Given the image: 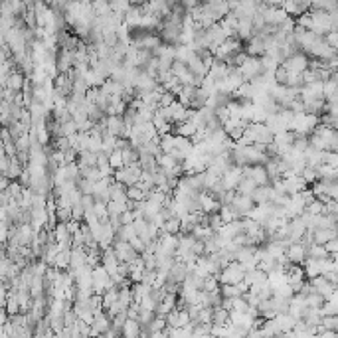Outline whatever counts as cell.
<instances>
[{"mask_svg":"<svg viewBox=\"0 0 338 338\" xmlns=\"http://www.w3.org/2000/svg\"><path fill=\"white\" fill-rule=\"evenodd\" d=\"M220 289V281H217L216 275H208L206 279H204L202 283V291L204 293H212V291H217Z\"/></svg>","mask_w":338,"mask_h":338,"instance_id":"cell-32","label":"cell"},{"mask_svg":"<svg viewBox=\"0 0 338 338\" xmlns=\"http://www.w3.org/2000/svg\"><path fill=\"white\" fill-rule=\"evenodd\" d=\"M138 338H147V332H141V336Z\"/></svg>","mask_w":338,"mask_h":338,"instance_id":"cell-50","label":"cell"},{"mask_svg":"<svg viewBox=\"0 0 338 338\" xmlns=\"http://www.w3.org/2000/svg\"><path fill=\"white\" fill-rule=\"evenodd\" d=\"M168 336V330L164 328L163 332H150V334H147V338H166Z\"/></svg>","mask_w":338,"mask_h":338,"instance_id":"cell-49","label":"cell"},{"mask_svg":"<svg viewBox=\"0 0 338 338\" xmlns=\"http://www.w3.org/2000/svg\"><path fill=\"white\" fill-rule=\"evenodd\" d=\"M119 220H121V226H131L133 222L136 220L135 212H131V210H125L121 216H119Z\"/></svg>","mask_w":338,"mask_h":338,"instance_id":"cell-40","label":"cell"},{"mask_svg":"<svg viewBox=\"0 0 338 338\" xmlns=\"http://www.w3.org/2000/svg\"><path fill=\"white\" fill-rule=\"evenodd\" d=\"M125 194H127V200H131V202H145L147 200V196L143 194V190L138 186H129L125 190Z\"/></svg>","mask_w":338,"mask_h":338,"instance_id":"cell-28","label":"cell"},{"mask_svg":"<svg viewBox=\"0 0 338 338\" xmlns=\"http://www.w3.org/2000/svg\"><path fill=\"white\" fill-rule=\"evenodd\" d=\"M212 312H214L212 307H202L196 316V325H212Z\"/></svg>","mask_w":338,"mask_h":338,"instance_id":"cell-29","label":"cell"},{"mask_svg":"<svg viewBox=\"0 0 338 338\" xmlns=\"http://www.w3.org/2000/svg\"><path fill=\"white\" fill-rule=\"evenodd\" d=\"M121 161H123V166H131V164L138 163V154H136V150L127 147V149L121 150Z\"/></svg>","mask_w":338,"mask_h":338,"instance_id":"cell-30","label":"cell"},{"mask_svg":"<svg viewBox=\"0 0 338 338\" xmlns=\"http://www.w3.org/2000/svg\"><path fill=\"white\" fill-rule=\"evenodd\" d=\"M77 190L82 192L83 196H93V184L95 182H91V180H85V178H77Z\"/></svg>","mask_w":338,"mask_h":338,"instance_id":"cell-34","label":"cell"},{"mask_svg":"<svg viewBox=\"0 0 338 338\" xmlns=\"http://www.w3.org/2000/svg\"><path fill=\"white\" fill-rule=\"evenodd\" d=\"M55 217H57V224H68L69 220H71V208H62V206H57Z\"/></svg>","mask_w":338,"mask_h":338,"instance_id":"cell-36","label":"cell"},{"mask_svg":"<svg viewBox=\"0 0 338 338\" xmlns=\"http://www.w3.org/2000/svg\"><path fill=\"white\" fill-rule=\"evenodd\" d=\"M309 285L312 287V293H316V295H321V297L325 299H330V297H336V287L334 285H330L326 281L323 275H319V277H314L309 281Z\"/></svg>","mask_w":338,"mask_h":338,"instance_id":"cell-5","label":"cell"},{"mask_svg":"<svg viewBox=\"0 0 338 338\" xmlns=\"http://www.w3.org/2000/svg\"><path fill=\"white\" fill-rule=\"evenodd\" d=\"M141 332H143V328L133 319H127L121 326V338H138Z\"/></svg>","mask_w":338,"mask_h":338,"instance_id":"cell-12","label":"cell"},{"mask_svg":"<svg viewBox=\"0 0 338 338\" xmlns=\"http://www.w3.org/2000/svg\"><path fill=\"white\" fill-rule=\"evenodd\" d=\"M281 68L287 71V73H297L301 75L303 71H307L309 69V57L305 54H293L291 57H287L285 62H281Z\"/></svg>","mask_w":338,"mask_h":338,"instance_id":"cell-3","label":"cell"},{"mask_svg":"<svg viewBox=\"0 0 338 338\" xmlns=\"http://www.w3.org/2000/svg\"><path fill=\"white\" fill-rule=\"evenodd\" d=\"M231 208L237 212V216H240V220H244L253 208H255V204H253V200L249 198V196H233V200H231V204H230Z\"/></svg>","mask_w":338,"mask_h":338,"instance_id":"cell-8","label":"cell"},{"mask_svg":"<svg viewBox=\"0 0 338 338\" xmlns=\"http://www.w3.org/2000/svg\"><path fill=\"white\" fill-rule=\"evenodd\" d=\"M338 178V170L328 166V164H321L316 168V180H336Z\"/></svg>","mask_w":338,"mask_h":338,"instance_id":"cell-22","label":"cell"},{"mask_svg":"<svg viewBox=\"0 0 338 338\" xmlns=\"http://www.w3.org/2000/svg\"><path fill=\"white\" fill-rule=\"evenodd\" d=\"M321 316H336L338 314V297H330L323 303V307L319 309Z\"/></svg>","mask_w":338,"mask_h":338,"instance_id":"cell-21","label":"cell"},{"mask_svg":"<svg viewBox=\"0 0 338 338\" xmlns=\"http://www.w3.org/2000/svg\"><path fill=\"white\" fill-rule=\"evenodd\" d=\"M79 226H82V222H73V220H69L68 224H66V228H68L69 235H75V233L79 231Z\"/></svg>","mask_w":338,"mask_h":338,"instance_id":"cell-46","label":"cell"},{"mask_svg":"<svg viewBox=\"0 0 338 338\" xmlns=\"http://www.w3.org/2000/svg\"><path fill=\"white\" fill-rule=\"evenodd\" d=\"M85 247H71V255H69V269H79L85 265Z\"/></svg>","mask_w":338,"mask_h":338,"instance_id":"cell-13","label":"cell"},{"mask_svg":"<svg viewBox=\"0 0 338 338\" xmlns=\"http://www.w3.org/2000/svg\"><path fill=\"white\" fill-rule=\"evenodd\" d=\"M336 328H338V316H321V323H319V332H321V330L336 332Z\"/></svg>","mask_w":338,"mask_h":338,"instance_id":"cell-26","label":"cell"},{"mask_svg":"<svg viewBox=\"0 0 338 338\" xmlns=\"http://www.w3.org/2000/svg\"><path fill=\"white\" fill-rule=\"evenodd\" d=\"M24 82H26V77H24L20 71H16V69H14L12 73L8 75L6 89H12L14 93H22V89H24Z\"/></svg>","mask_w":338,"mask_h":338,"instance_id":"cell-14","label":"cell"},{"mask_svg":"<svg viewBox=\"0 0 338 338\" xmlns=\"http://www.w3.org/2000/svg\"><path fill=\"white\" fill-rule=\"evenodd\" d=\"M244 275H245L244 267L237 261H231L230 265L226 269L220 271L216 277L217 281H220V285H237L244 281Z\"/></svg>","mask_w":338,"mask_h":338,"instance_id":"cell-1","label":"cell"},{"mask_svg":"<svg viewBox=\"0 0 338 338\" xmlns=\"http://www.w3.org/2000/svg\"><path fill=\"white\" fill-rule=\"evenodd\" d=\"M285 259L291 263V265H303L305 259H307V247L301 244H291L285 249Z\"/></svg>","mask_w":338,"mask_h":338,"instance_id":"cell-6","label":"cell"},{"mask_svg":"<svg viewBox=\"0 0 338 338\" xmlns=\"http://www.w3.org/2000/svg\"><path fill=\"white\" fill-rule=\"evenodd\" d=\"M316 338H338L336 332H328V330H321L316 332Z\"/></svg>","mask_w":338,"mask_h":338,"instance_id":"cell-48","label":"cell"},{"mask_svg":"<svg viewBox=\"0 0 338 338\" xmlns=\"http://www.w3.org/2000/svg\"><path fill=\"white\" fill-rule=\"evenodd\" d=\"M186 275H188V269H186V265L180 263V261H176L174 265L170 267V271H168V279L174 281V283H182V281L186 279Z\"/></svg>","mask_w":338,"mask_h":338,"instance_id":"cell-16","label":"cell"},{"mask_svg":"<svg viewBox=\"0 0 338 338\" xmlns=\"http://www.w3.org/2000/svg\"><path fill=\"white\" fill-rule=\"evenodd\" d=\"M194 95H196V87H190V85H182V89L178 91L176 95V101L182 105V107L190 109V103H192V99H194Z\"/></svg>","mask_w":338,"mask_h":338,"instance_id":"cell-15","label":"cell"},{"mask_svg":"<svg viewBox=\"0 0 338 338\" xmlns=\"http://www.w3.org/2000/svg\"><path fill=\"white\" fill-rule=\"evenodd\" d=\"M237 71H240L244 83H251L263 73V68H261L259 57H245V62L237 68Z\"/></svg>","mask_w":338,"mask_h":338,"instance_id":"cell-2","label":"cell"},{"mask_svg":"<svg viewBox=\"0 0 338 338\" xmlns=\"http://www.w3.org/2000/svg\"><path fill=\"white\" fill-rule=\"evenodd\" d=\"M150 289L149 285L145 283H133L131 285V297H133V303H141L145 297H149L150 295Z\"/></svg>","mask_w":338,"mask_h":338,"instance_id":"cell-18","label":"cell"},{"mask_svg":"<svg viewBox=\"0 0 338 338\" xmlns=\"http://www.w3.org/2000/svg\"><path fill=\"white\" fill-rule=\"evenodd\" d=\"M176 301H178V295H164L163 301L156 305V311H154V314H156V316H161V319H164L168 312L176 309Z\"/></svg>","mask_w":338,"mask_h":338,"instance_id":"cell-11","label":"cell"},{"mask_svg":"<svg viewBox=\"0 0 338 338\" xmlns=\"http://www.w3.org/2000/svg\"><path fill=\"white\" fill-rule=\"evenodd\" d=\"M83 208L82 204H75V206H71V220L73 222H83Z\"/></svg>","mask_w":338,"mask_h":338,"instance_id":"cell-42","label":"cell"},{"mask_svg":"<svg viewBox=\"0 0 338 338\" xmlns=\"http://www.w3.org/2000/svg\"><path fill=\"white\" fill-rule=\"evenodd\" d=\"M109 166L113 170H121L123 168V161H121V150H113L109 154Z\"/></svg>","mask_w":338,"mask_h":338,"instance_id":"cell-35","label":"cell"},{"mask_svg":"<svg viewBox=\"0 0 338 338\" xmlns=\"http://www.w3.org/2000/svg\"><path fill=\"white\" fill-rule=\"evenodd\" d=\"M323 277H325V279L330 285H334V287H336V283H338V271H328V273H325Z\"/></svg>","mask_w":338,"mask_h":338,"instance_id":"cell-47","label":"cell"},{"mask_svg":"<svg viewBox=\"0 0 338 338\" xmlns=\"http://www.w3.org/2000/svg\"><path fill=\"white\" fill-rule=\"evenodd\" d=\"M321 156H323V164H328V166H332V168H336L338 166V154L336 152H323Z\"/></svg>","mask_w":338,"mask_h":338,"instance_id":"cell-39","label":"cell"},{"mask_svg":"<svg viewBox=\"0 0 338 338\" xmlns=\"http://www.w3.org/2000/svg\"><path fill=\"white\" fill-rule=\"evenodd\" d=\"M202 338H214V336H212V334H208V336H202Z\"/></svg>","mask_w":338,"mask_h":338,"instance_id":"cell-51","label":"cell"},{"mask_svg":"<svg viewBox=\"0 0 338 338\" xmlns=\"http://www.w3.org/2000/svg\"><path fill=\"white\" fill-rule=\"evenodd\" d=\"M176 101V97L172 93H166L164 91L163 95H161V99H158V107H170L172 103Z\"/></svg>","mask_w":338,"mask_h":338,"instance_id":"cell-41","label":"cell"},{"mask_svg":"<svg viewBox=\"0 0 338 338\" xmlns=\"http://www.w3.org/2000/svg\"><path fill=\"white\" fill-rule=\"evenodd\" d=\"M299 176L303 178V182H305L307 186L316 182V170H312V168H309V166H307V168H305V170H303V172H301Z\"/></svg>","mask_w":338,"mask_h":338,"instance_id":"cell-37","label":"cell"},{"mask_svg":"<svg viewBox=\"0 0 338 338\" xmlns=\"http://www.w3.org/2000/svg\"><path fill=\"white\" fill-rule=\"evenodd\" d=\"M307 257H311V259H325V257H328V253L325 251L323 245L312 244L311 247H307Z\"/></svg>","mask_w":338,"mask_h":338,"instance_id":"cell-31","label":"cell"},{"mask_svg":"<svg viewBox=\"0 0 338 338\" xmlns=\"http://www.w3.org/2000/svg\"><path fill=\"white\" fill-rule=\"evenodd\" d=\"M158 145H161V152H163V154H170L176 147V136L174 135L158 136Z\"/></svg>","mask_w":338,"mask_h":338,"instance_id":"cell-24","label":"cell"},{"mask_svg":"<svg viewBox=\"0 0 338 338\" xmlns=\"http://www.w3.org/2000/svg\"><path fill=\"white\" fill-rule=\"evenodd\" d=\"M305 212L311 214V216H323V214H325V204L319 202V200L314 198V200L305 208Z\"/></svg>","mask_w":338,"mask_h":338,"instance_id":"cell-33","label":"cell"},{"mask_svg":"<svg viewBox=\"0 0 338 338\" xmlns=\"http://www.w3.org/2000/svg\"><path fill=\"white\" fill-rule=\"evenodd\" d=\"M82 208H83V212H89V210H93V196H82Z\"/></svg>","mask_w":338,"mask_h":338,"instance_id":"cell-45","label":"cell"},{"mask_svg":"<svg viewBox=\"0 0 338 338\" xmlns=\"http://www.w3.org/2000/svg\"><path fill=\"white\" fill-rule=\"evenodd\" d=\"M217 216H220V220H222L224 224H230V222H235V220H240L237 212L231 208L230 204H228V206H222V208H220V212H217Z\"/></svg>","mask_w":338,"mask_h":338,"instance_id":"cell-23","label":"cell"},{"mask_svg":"<svg viewBox=\"0 0 338 338\" xmlns=\"http://www.w3.org/2000/svg\"><path fill=\"white\" fill-rule=\"evenodd\" d=\"M87 150H89V152H93V154H101V138H91V136H89Z\"/></svg>","mask_w":338,"mask_h":338,"instance_id":"cell-43","label":"cell"},{"mask_svg":"<svg viewBox=\"0 0 338 338\" xmlns=\"http://www.w3.org/2000/svg\"><path fill=\"white\" fill-rule=\"evenodd\" d=\"M103 121H105V131H107V135L115 136V138L121 135L123 117H105Z\"/></svg>","mask_w":338,"mask_h":338,"instance_id":"cell-17","label":"cell"},{"mask_svg":"<svg viewBox=\"0 0 338 338\" xmlns=\"http://www.w3.org/2000/svg\"><path fill=\"white\" fill-rule=\"evenodd\" d=\"M129 244H131V247L135 249V251H136V253H138V255H141V253L145 251V247H147V244H145L143 240H138V237H133V240H131Z\"/></svg>","mask_w":338,"mask_h":338,"instance_id":"cell-44","label":"cell"},{"mask_svg":"<svg viewBox=\"0 0 338 338\" xmlns=\"http://www.w3.org/2000/svg\"><path fill=\"white\" fill-rule=\"evenodd\" d=\"M281 180H283V188L287 196H295L299 192L307 190V184H305L303 178L297 174H291V176H287V178H281Z\"/></svg>","mask_w":338,"mask_h":338,"instance_id":"cell-10","label":"cell"},{"mask_svg":"<svg viewBox=\"0 0 338 338\" xmlns=\"http://www.w3.org/2000/svg\"><path fill=\"white\" fill-rule=\"evenodd\" d=\"M220 295L222 299H237L242 297V291L237 289V285H220Z\"/></svg>","mask_w":338,"mask_h":338,"instance_id":"cell-27","label":"cell"},{"mask_svg":"<svg viewBox=\"0 0 338 338\" xmlns=\"http://www.w3.org/2000/svg\"><path fill=\"white\" fill-rule=\"evenodd\" d=\"M312 240L316 245H325L330 240H336V230H314L312 231Z\"/></svg>","mask_w":338,"mask_h":338,"instance_id":"cell-20","label":"cell"},{"mask_svg":"<svg viewBox=\"0 0 338 338\" xmlns=\"http://www.w3.org/2000/svg\"><path fill=\"white\" fill-rule=\"evenodd\" d=\"M161 233H168V235H178L180 233V220L178 217H170L166 220L161 228Z\"/></svg>","mask_w":338,"mask_h":338,"instance_id":"cell-25","label":"cell"},{"mask_svg":"<svg viewBox=\"0 0 338 338\" xmlns=\"http://www.w3.org/2000/svg\"><path fill=\"white\" fill-rule=\"evenodd\" d=\"M255 188H257V184L251 180V178H242V180H240V184L235 186L233 192H235L237 196H251V194L255 192Z\"/></svg>","mask_w":338,"mask_h":338,"instance_id":"cell-19","label":"cell"},{"mask_svg":"<svg viewBox=\"0 0 338 338\" xmlns=\"http://www.w3.org/2000/svg\"><path fill=\"white\" fill-rule=\"evenodd\" d=\"M240 180H242V168L240 166H231L226 170V174L220 178V182H222V186L226 192H233L235 186L240 184Z\"/></svg>","mask_w":338,"mask_h":338,"instance_id":"cell-7","label":"cell"},{"mask_svg":"<svg viewBox=\"0 0 338 338\" xmlns=\"http://www.w3.org/2000/svg\"><path fill=\"white\" fill-rule=\"evenodd\" d=\"M198 200H200V212L206 214V216L217 214V212H220V208H222V204L217 202L214 196H210L208 192H200Z\"/></svg>","mask_w":338,"mask_h":338,"instance_id":"cell-9","label":"cell"},{"mask_svg":"<svg viewBox=\"0 0 338 338\" xmlns=\"http://www.w3.org/2000/svg\"><path fill=\"white\" fill-rule=\"evenodd\" d=\"M113 251H115V257H117V261L119 263H133L138 253H136L135 249L131 247V244H127V242H113Z\"/></svg>","mask_w":338,"mask_h":338,"instance_id":"cell-4","label":"cell"},{"mask_svg":"<svg viewBox=\"0 0 338 338\" xmlns=\"http://www.w3.org/2000/svg\"><path fill=\"white\" fill-rule=\"evenodd\" d=\"M323 40H325V44L328 46V48L336 50V48H338V30H332V32H328L325 38H323Z\"/></svg>","mask_w":338,"mask_h":338,"instance_id":"cell-38","label":"cell"}]
</instances>
